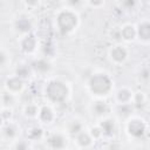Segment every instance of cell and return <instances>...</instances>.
Masks as SVG:
<instances>
[{"label": "cell", "instance_id": "cell-1", "mask_svg": "<svg viewBox=\"0 0 150 150\" xmlns=\"http://www.w3.org/2000/svg\"><path fill=\"white\" fill-rule=\"evenodd\" d=\"M84 87L87 93L94 98L107 100L109 96H112L115 90V81L108 71L94 70L87 76Z\"/></svg>", "mask_w": 150, "mask_h": 150}, {"label": "cell", "instance_id": "cell-2", "mask_svg": "<svg viewBox=\"0 0 150 150\" xmlns=\"http://www.w3.org/2000/svg\"><path fill=\"white\" fill-rule=\"evenodd\" d=\"M42 95L47 103L53 105H61L71 97L70 83L60 76H49L46 79L42 87Z\"/></svg>", "mask_w": 150, "mask_h": 150}, {"label": "cell", "instance_id": "cell-3", "mask_svg": "<svg viewBox=\"0 0 150 150\" xmlns=\"http://www.w3.org/2000/svg\"><path fill=\"white\" fill-rule=\"evenodd\" d=\"M53 25L55 30L62 36L73 35L81 25L80 13L76 9H73L67 6L57 8L54 13Z\"/></svg>", "mask_w": 150, "mask_h": 150}, {"label": "cell", "instance_id": "cell-4", "mask_svg": "<svg viewBox=\"0 0 150 150\" xmlns=\"http://www.w3.org/2000/svg\"><path fill=\"white\" fill-rule=\"evenodd\" d=\"M123 130L124 134L127 135V137L129 139L132 141H141L143 139L146 134L150 130V124L149 122L142 117L141 115L137 114H132L131 116H129L128 118L124 120L123 123Z\"/></svg>", "mask_w": 150, "mask_h": 150}, {"label": "cell", "instance_id": "cell-5", "mask_svg": "<svg viewBox=\"0 0 150 150\" xmlns=\"http://www.w3.org/2000/svg\"><path fill=\"white\" fill-rule=\"evenodd\" d=\"M12 32L19 38H22L28 34H33L36 28L35 18L28 12H20L14 15L11 20Z\"/></svg>", "mask_w": 150, "mask_h": 150}, {"label": "cell", "instance_id": "cell-6", "mask_svg": "<svg viewBox=\"0 0 150 150\" xmlns=\"http://www.w3.org/2000/svg\"><path fill=\"white\" fill-rule=\"evenodd\" d=\"M70 139L63 129H54L47 132L43 144L48 150H68Z\"/></svg>", "mask_w": 150, "mask_h": 150}, {"label": "cell", "instance_id": "cell-7", "mask_svg": "<svg viewBox=\"0 0 150 150\" xmlns=\"http://www.w3.org/2000/svg\"><path fill=\"white\" fill-rule=\"evenodd\" d=\"M107 57L114 66H124L130 59V49L123 42H114L107 49Z\"/></svg>", "mask_w": 150, "mask_h": 150}, {"label": "cell", "instance_id": "cell-8", "mask_svg": "<svg viewBox=\"0 0 150 150\" xmlns=\"http://www.w3.org/2000/svg\"><path fill=\"white\" fill-rule=\"evenodd\" d=\"M1 134V141L4 143L11 144L22 137V128L19 124V122L12 120L8 122H2L0 128Z\"/></svg>", "mask_w": 150, "mask_h": 150}, {"label": "cell", "instance_id": "cell-9", "mask_svg": "<svg viewBox=\"0 0 150 150\" xmlns=\"http://www.w3.org/2000/svg\"><path fill=\"white\" fill-rule=\"evenodd\" d=\"M18 47L23 55L35 57V56H38V52L41 49L42 46H41L39 38L33 33V34H28L22 38H19Z\"/></svg>", "mask_w": 150, "mask_h": 150}, {"label": "cell", "instance_id": "cell-10", "mask_svg": "<svg viewBox=\"0 0 150 150\" xmlns=\"http://www.w3.org/2000/svg\"><path fill=\"white\" fill-rule=\"evenodd\" d=\"M112 105L107 101V100H100V98H94L91 103L89 104V112L95 121L103 120L105 117L111 116L112 114Z\"/></svg>", "mask_w": 150, "mask_h": 150}, {"label": "cell", "instance_id": "cell-11", "mask_svg": "<svg viewBox=\"0 0 150 150\" xmlns=\"http://www.w3.org/2000/svg\"><path fill=\"white\" fill-rule=\"evenodd\" d=\"M33 74L36 76H43V77H49L52 76V71H53V63L50 61L49 57L43 56V55H38L35 57H33V60L29 62Z\"/></svg>", "mask_w": 150, "mask_h": 150}, {"label": "cell", "instance_id": "cell-12", "mask_svg": "<svg viewBox=\"0 0 150 150\" xmlns=\"http://www.w3.org/2000/svg\"><path fill=\"white\" fill-rule=\"evenodd\" d=\"M27 88V82L22 79H20L19 76H16L14 73L7 75L5 79H4V84H2V89L11 93V94H14L16 96H20L25 93Z\"/></svg>", "mask_w": 150, "mask_h": 150}, {"label": "cell", "instance_id": "cell-13", "mask_svg": "<svg viewBox=\"0 0 150 150\" xmlns=\"http://www.w3.org/2000/svg\"><path fill=\"white\" fill-rule=\"evenodd\" d=\"M96 124L101 131V136H102L103 141H112L114 139V137L117 134L118 125H117V120L112 115L97 121Z\"/></svg>", "mask_w": 150, "mask_h": 150}, {"label": "cell", "instance_id": "cell-14", "mask_svg": "<svg viewBox=\"0 0 150 150\" xmlns=\"http://www.w3.org/2000/svg\"><path fill=\"white\" fill-rule=\"evenodd\" d=\"M56 118H57V111L55 109V105L47 102L40 105V112L36 121L39 124H41L42 127H49L55 123Z\"/></svg>", "mask_w": 150, "mask_h": 150}, {"label": "cell", "instance_id": "cell-15", "mask_svg": "<svg viewBox=\"0 0 150 150\" xmlns=\"http://www.w3.org/2000/svg\"><path fill=\"white\" fill-rule=\"evenodd\" d=\"M135 90L129 86H121L116 88L112 93V101L116 105H128L132 104Z\"/></svg>", "mask_w": 150, "mask_h": 150}, {"label": "cell", "instance_id": "cell-16", "mask_svg": "<svg viewBox=\"0 0 150 150\" xmlns=\"http://www.w3.org/2000/svg\"><path fill=\"white\" fill-rule=\"evenodd\" d=\"M117 38L120 42L125 45L137 41V32H136V23L132 22H124L117 28Z\"/></svg>", "mask_w": 150, "mask_h": 150}, {"label": "cell", "instance_id": "cell-17", "mask_svg": "<svg viewBox=\"0 0 150 150\" xmlns=\"http://www.w3.org/2000/svg\"><path fill=\"white\" fill-rule=\"evenodd\" d=\"M71 139L77 150H90L96 143V139L93 137L88 128L82 132H80L79 135H76L75 137H73Z\"/></svg>", "mask_w": 150, "mask_h": 150}, {"label": "cell", "instance_id": "cell-18", "mask_svg": "<svg viewBox=\"0 0 150 150\" xmlns=\"http://www.w3.org/2000/svg\"><path fill=\"white\" fill-rule=\"evenodd\" d=\"M86 129H87V125H86L84 121L79 116H71L70 118H68L63 127V130L67 132V135L70 138L75 137L76 135H79L80 132H82Z\"/></svg>", "mask_w": 150, "mask_h": 150}, {"label": "cell", "instance_id": "cell-19", "mask_svg": "<svg viewBox=\"0 0 150 150\" xmlns=\"http://www.w3.org/2000/svg\"><path fill=\"white\" fill-rule=\"evenodd\" d=\"M136 32H137V41L141 45L149 46L150 45V19L143 18L138 22H136Z\"/></svg>", "mask_w": 150, "mask_h": 150}, {"label": "cell", "instance_id": "cell-20", "mask_svg": "<svg viewBox=\"0 0 150 150\" xmlns=\"http://www.w3.org/2000/svg\"><path fill=\"white\" fill-rule=\"evenodd\" d=\"M47 136V131L45 130V127L41 124H32L26 130V138L29 139L32 143L35 142H43Z\"/></svg>", "mask_w": 150, "mask_h": 150}, {"label": "cell", "instance_id": "cell-21", "mask_svg": "<svg viewBox=\"0 0 150 150\" xmlns=\"http://www.w3.org/2000/svg\"><path fill=\"white\" fill-rule=\"evenodd\" d=\"M40 105L41 104H39L34 101L26 102L22 105V109H21V112H22L23 117L29 120V121H38V116H39V112H40Z\"/></svg>", "mask_w": 150, "mask_h": 150}, {"label": "cell", "instance_id": "cell-22", "mask_svg": "<svg viewBox=\"0 0 150 150\" xmlns=\"http://www.w3.org/2000/svg\"><path fill=\"white\" fill-rule=\"evenodd\" d=\"M13 73H14L16 76H19L20 79L25 80L26 82H28V81L34 76L33 70H32V67H30V63H28V62H19V63L14 67Z\"/></svg>", "mask_w": 150, "mask_h": 150}, {"label": "cell", "instance_id": "cell-23", "mask_svg": "<svg viewBox=\"0 0 150 150\" xmlns=\"http://www.w3.org/2000/svg\"><path fill=\"white\" fill-rule=\"evenodd\" d=\"M19 101V96L11 94L6 90L2 89L1 91V96H0V103H1V108H8V109H14L18 104Z\"/></svg>", "mask_w": 150, "mask_h": 150}, {"label": "cell", "instance_id": "cell-24", "mask_svg": "<svg viewBox=\"0 0 150 150\" xmlns=\"http://www.w3.org/2000/svg\"><path fill=\"white\" fill-rule=\"evenodd\" d=\"M12 67V53L11 50L5 46L1 45L0 49V68L1 71H5Z\"/></svg>", "mask_w": 150, "mask_h": 150}, {"label": "cell", "instance_id": "cell-25", "mask_svg": "<svg viewBox=\"0 0 150 150\" xmlns=\"http://www.w3.org/2000/svg\"><path fill=\"white\" fill-rule=\"evenodd\" d=\"M8 150H33V143L26 137H21L20 139L8 144Z\"/></svg>", "mask_w": 150, "mask_h": 150}, {"label": "cell", "instance_id": "cell-26", "mask_svg": "<svg viewBox=\"0 0 150 150\" xmlns=\"http://www.w3.org/2000/svg\"><path fill=\"white\" fill-rule=\"evenodd\" d=\"M137 82L142 84H149L150 83V67L149 66H142L136 75Z\"/></svg>", "mask_w": 150, "mask_h": 150}, {"label": "cell", "instance_id": "cell-27", "mask_svg": "<svg viewBox=\"0 0 150 150\" xmlns=\"http://www.w3.org/2000/svg\"><path fill=\"white\" fill-rule=\"evenodd\" d=\"M148 102V95L143 90H136L132 100L134 108H143Z\"/></svg>", "mask_w": 150, "mask_h": 150}, {"label": "cell", "instance_id": "cell-28", "mask_svg": "<svg viewBox=\"0 0 150 150\" xmlns=\"http://www.w3.org/2000/svg\"><path fill=\"white\" fill-rule=\"evenodd\" d=\"M13 110L14 109H8V108H1V123L2 122H8L13 120Z\"/></svg>", "mask_w": 150, "mask_h": 150}, {"label": "cell", "instance_id": "cell-29", "mask_svg": "<svg viewBox=\"0 0 150 150\" xmlns=\"http://www.w3.org/2000/svg\"><path fill=\"white\" fill-rule=\"evenodd\" d=\"M63 5L67 6V7H70L73 9H76V11H79L81 7H87L86 6V1H80V0H76V1H74V0L66 1V2H63Z\"/></svg>", "mask_w": 150, "mask_h": 150}, {"label": "cell", "instance_id": "cell-30", "mask_svg": "<svg viewBox=\"0 0 150 150\" xmlns=\"http://www.w3.org/2000/svg\"><path fill=\"white\" fill-rule=\"evenodd\" d=\"M120 5L124 9H135L139 5V2L138 1H135V0H127V1H122Z\"/></svg>", "mask_w": 150, "mask_h": 150}, {"label": "cell", "instance_id": "cell-31", "mask_svg": "<svg viewBox=\"0 0 150 150\" xmlns=\"http://www.w3.org/2000/svg\"><path fill=\"white\" fill-rule=\"evenodd\" d=\"M104 5H105L104 1H86V6L94 8V9H98V8L103 7Z\"/></svg>", "mask_w": 150, "mask_h": 150}, {"label": "cell", "instance_id": "cell-32", "mask_svg": "<svg viewBox=\"0 0 150 150\" xmlns=\"http://www.w3.org/2000/svg\"><path fill=\"white\" fill-rule=\"evenodd\" d=\"M40 1H23L22 5L26 7V9H33V8H36L40 6Z\"/></svg>", "mask_w": 150, "mask_h": 150}]
</instances>
